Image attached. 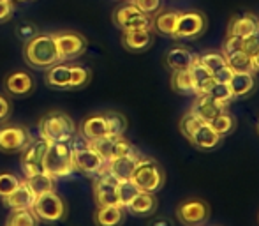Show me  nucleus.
I'll list each match as a JSON object with an SVG mask.
<instances>
[{
	"instance_id": "f257e3e1",
	"label": "nucleus",
	"mask_w": 259,
	"mask_h": 226,
	"mask_svg": "<svg viewBox=\"0 0 259 226\" xmlns=\"http://www.w3.org/2000/svg\"><path fill=\"white\" fill-rule=\"evenodd\" d=\"M23 60L32 69L46 71L60 60L53 34H35L23 46Z\"/></svg>"
},
{
	"instance_id": "f03ea898",
	"label": "nucleus",
	"mask_w": 259,
	"mask_h": 226,
	"mask_svg": "<svg viewBox=\"0 0 259 226\" xmlns=\"http://www.w3.org/2000/svg\"><path fill=\"white\" fill-rule=\"evenodd\" d=\"M39 136L50 143H69L76 134V124L67 113L50 111L39 120Z\"/></svg>"
},
{
	"instance_id": "7ed1b4c3",
	"label": "nucleus",
	"mask_w": 259,
	"mask_h": 226,
	"mask_svg": "<svg viewBox=\"0 0 259 226\" xmlns=\"http://www.w3.org/2000/svg\"><path fill=\"white\" fill-rule=\"evenodd\" d=\"M42 170L53 178L67 177L74 171V161H72V147L69 143H50V148L42 161Z\"/></svg>"
},
{
	"instance_id": "20e7f679",
	"label": "nucleus",
	"mask_w": 259,
	"mask_h": 226,
	"mask_svg": "<svg viewBox=\"0 0 259 226\" xmlns=\"http://www.w3.org/2000/svg\"><path fill=\"white\" fill-rule=\"evenodd\" d=\"M131 180L138 185L140 191L147 193H157L164 187V182H166V173H164L162 166L150 158H141L136 165Z\"/></svg>"
},
{
	"instance_id": "39448f33",
	"label": "nucleus",
	"mask_w": 259,
	"mask_h": 226,
	"mask_svg": "<svg viewBox=\"0 0 259 226\" xmlns=\"http://www.w3.org/2000/svg\"><path fill=\"white\" fill-rule=\"evenodd\" d=\"M32 210H34L35 217L46 224H55L65 219V216H67V205H65L64 198L55 191L35 196Z\"/></svg>"
},
{
	"instance_id": "423d86ee",
	"label": "nucleus",
	"mask_w": 259,
	"mask_h": 226,
	"mask_svg": "<svg viewBox=\"0 0 259 226\" xmlns=\"http://www.w3.org/2000/svg\"><path fill=\"white\" fill-rule=\"evenodd\" d=\"M113 23L120 30H138V28L152 30V16L141 13L133 2L116 7L113 13Z\"/></svg>"
},
{
	"instance_id": "0eeeda50",
	"label": "nucleus",
	"mask_w": 259,
	"mask_h": 226,
	"mask_svg": "<svg viewBox=\"0 0 259 226\" xmlns=\"http://www.w3.org/2000/svg\"><path fill=\"white\" fill-rule=\"evenodd\" d=\"M206 30V16L201 11H185L180 13L175 30L173 39L177 41H192L205 34Z\"/></svg>"
},
{
	"instance_id": "6e6552de",
	"label": "nucleus",
	"mask_w": 259,
	"mask_h": 226,
	"mask_svg": "<svg viewBox=\"0 0 259 226\" xmlns=\"http://www.w3.org/2000/svg\"><path fill=\"white\" fill-rule=\"evenodd\" d=\"M72 161H74V170L85 175H99L108 170V163L90 143L72 147Z\"/></svg>"
},
{
	"instance_id": "1a4fd4ad",
	"label": "nucleus",
	"mask_w": 259,
	"mask_h": 226,
	"mask_svg": "<svg viewBox=\"0 0 259 226\" xmlns=\"http://www.w3.org/2000/svg\"><path fill=\"white\" fill-rule=\"evenodd\" d=\"M55 43H57L58 57L60 60H72V58L81 57L89 48V41L81 32L76 30H65L53 34Z\"/></svg>"
},
{
	"instance_id": "9d476101",
	"label": "nucleus",
	"mask_w": 259,
	"mask_h": 226,
	"mask_svg": "<svg viewBox=\"0 0 259 226\" xmlns=\"http://www.w3.org/2000/svg\"><path fill=\"white\" fill-rule=\"evenodd\" d=\"M48 148H50V141L39 136L37 140H32L23 152H20L21 170H23L25 178L32 177V175L39 173V171H45L42 170V161H45V156L48 152Z\"/></svg>"
},
{
	"instance_id": "9b49d317",
	"label": "nucleus",
	"mask_w": 259,
	"mask_h": 226,
	"mask_svg": "<svg viewBox=\"0 0 259 226\" xmlns=\"http://www.w3.org/2000/svg\"><path fill=\"white\" fill-rule=\"evenodd\" d=\"M32 141L30 131L23 126L0 127V152L4 154H20Z\"/></svg>"
},
{
	"instance_id": "f8f14e48",
	"label": "nucleus",
	"mask_w": 259,
	"mask_h": 226,
	"mask_svg": "<svg viewBox=\"0 0 259 226\" xmlns=\"http://www.w3.org/2000/svg\"><path fill=\"white\" fill-rule=\"evenodd\" d=\"M118 182V178L108 170H104L103 173L97 175L96 182H94V200H96L97 207L120 205L118 193H116Z\"/></svg>"
},
{
	"instance_id": "ddd939ff",
	"label": "nucleus",
	"mask_w": 259,
	"mask_h": 226,
	"mask_svg": "<svg viewBox=\"0 0 259 226\" xmlns=\"http://www.w3.org/2000/svg\"><path fill=\"white\" fill-rule=\"evenodd\" d=\"M89 143L103 156V159L106 163L115 158H120V156L133 154V152L136 150V147H134L129 140H125L123 136H111V134H108V136H104V138H99V140H96V141H89Z\"/></svg>"
},
{
	"instance_id": "4468645a",
	"label": "nucleus",
	"mask_w": 259,
	"mask_h": 226,
	"mask_svg": "<svg viewBox=\"0 0 259 226\" xmlns=\"http://www.w3.org/2000/svg\"><path fill=\"white\" fill-rule=\"evenodd\" d=\"M208 216H210V207L206 205V202L198 198L185 200L177 207L178 221L185 226H199L206 223Z\"/></svg>"
},
{
	"instance_id": "2eb2a0df",
	"label": "nucleus",
	"mask_w": 259,
	"mask_h": 226,
	"mask_svg": "<svg viewBox=\"0 0 259 226\" xmlns=\"http://www.w3.org/2000/svg\"><path fill=\"white\" fill-rule=\"evenodd\" d=\"M228 106L229 104L221 103V101L210 97L208 94H198V96H194L191 111L196 113L203 122H211L215 117H219L221 113L228 111Z\"/></svg>"
},
{
	"instance_id": "dca6fc26",
	"label": "nucleus",
	"mask_w": 259,
	"mask_h": 226,
	"mask_svg": "<svg viewBox=\"0 0 259 226\" xmlns=\"http://www.w3.org/2000/svg\"><path fill=\"white\" fill-rule=\"evenodd\" d=\"M4 89L13 97H25L34 90V78L25 71H13L4 80Z\"/></svg>"
},
{
	"instance_id": "f3484780",
	"label": "nucleus",
	"mask_w": 259,
	"mask_h": 226,
	"mask_svg": "<svg viewBox=\"0 0 259 226\" xmlns=\"http://www.w3.org/2000/svg\"><path fill=\"white\" fill-rule=\"evenodd\" d=\"M228 85H229V89H231L233 99H243V97L250 96V94L256 90V85H257L256 72L235 71Z\"/></svg>"
},
{
	"instance_id": "a211bd4d",
	"label": "nucleus",
	"mask_w": 259,
	"mask_h": 226,
	"mask_svg": "<svg viewBox=\"0 0 259 226\" xmlns=\"http://www.w3.org/2000/svg\"><path fill=\"white\" fill-rule=\"evenodd\" d=\"M122 46L127 52L140 53L145 52L152 46L154 43V35L152 30H145V28H138V30H122Z\"/></svg>"
},
{
	"instance_id": "6ab92c4d",
	"label": "nucleus",
	"mask_w": 259,
	"mask_h": 226,
	"mask_svg": "<svg viewBox=\"0 0 259 226\" xmlns=\"http://www.w3.org/2000/svg\"><path fill=\"white\" fill-rule=\"evenodd\" d=\"M79 133L87 141H96L99 138H104L109 134L108 122L104 119V113H94L81 120L79 124Z\"/></svg>"
},
{
	"instance_id": "aec40b11",
	"label": "nucleus",
	"mask_w": 259,
	"mask_h": 226,
	"mask_svg": "<svg viewBox=\"0 0 259 226\" xmlns=\"http://www.w3.org/2000/svg\"><path fill=\"white\" fill-rule=\"evenodd\" d=\"M2 202H4V205L11 210L32 209V205H34V202H35V195H34V191L28 187L27 182L21 180L20 184H18V187L14 189L11 195H7L6 198H2Z\"/></svg>"
},
{
	"instance_id": "412c9836",
	"label": "nucleus",
	"mask_w": 259,
	"mask_h": 226,
	"mask_svg": "<svg viewBox=\"0 0 259 226\" xmlns=\"http://www.w3.org/2000/svg\"><path fill=\"white\" fill-rule=\"evenodd\" d=\"M140 159H141V156L138 154V150H134L133 154L120 156V158H115V159H111V161H108V171H111L118 180H129V178L133 177Z\"/></svg>"
},
{
	"instance_id": "4be33fe9",
	"label": "nucleus",
	"mask_w": 259,
	"mask_h": 226,
	"mask_svg": "<svg viewBox=\"0 0 259 226\" xmlns=\"http://www.w3.org/2000/svg\"><path fill=\"white\" fill-rule=\"evenodd\" d=\"M191 141L196 148L199 150H213L221 145L222 136H219L217 131L210 126V122H203L198 129L194 131V134L191 136Z\"/></svg>"
},
{
	"instance_id": "5701e85b",
	"label": "nucleus",
	"mask_w": 259,
	"mask_h": 226,
	"mask_svg": "<svg viewBox=\"0 0 259 226\" xmlns=\"http://www.w3.org/2000/svg\"><path fill=\"white\" fill-rule=\"evenodd\" d=\"M178 16H180V11L173 9H160L159 13H155L152 16V30H155L160 35H167V37H173L175 30H177Z\"/></svg>"
},
{
	"instance_id": "b1692460",
	"label": "nucleus",
	"mask_w": 259,
	"mask_h": 226,
	"mask_svg": "<svg viewBox=\"0 0 259 226\" xmlns=\"http://www.w3.org/2000/svg\"><path fill=\"white\" fill-rule=\"evenodd\" d=\"M196 55L185 46H173L167 50L166 57H164V64L171 71H182V69H189L194 62Z\"/></svg>"
},
{
	"instance_id": "393cba45",
	"label": "nucleus",
	"mask_w": 259,
	"mask_h": 226,
	"mask_svg": "<svg viewBox=\"0 0 259 226\" xmlns=\"http://www.w3.org/2000/svg\"><path fill=\"white\" fill-rule=\"evenodd\" d=\"M157 205H159V202L155 198V193L140 191L129 202L125 210H129L134 216H150V214H154L157 210Z\"/></svg>"
},
{
	"instance_id": "a878e982",
	"label": "nucleus",
	"mask_w": 259,
	"mask_h": 226,
	"mask_svg": "<svg viewBox=\"0 0 259 226\" xmlns=\"http://www.w3.org/2000/svg\"><path fill=\"white\" fill-rule=\"evenodd\" d=\"M123 219H125V207L122 205L97 207V210L94 212L96 226H120Z\"/></svg>"
},
{
	"instance_id": "bb28decb",
	"label": "nucleus",
	"mask_w": 259,
	"mask_h": 226,
	"mask_svg": "<svg viewBox=\"0 0 259 226\" xmlns=\"http://www.w3.org/2000/svg\"><path fill=\"white\" fill-rule=\"evenodd\" d=\"M259 27V18L252 13L240 14V16L231 18L228 25V35H238V37H247Z\"/></svg>"
},
{
	"instance_id": "cd10ccee",
	"label": "nucleus",
	"mask_w": 259,
	"mask_h": 226,
	"mask_svg": "<svg viewBox=\"0 0 259 226\" xmlns=\"http://www.w3.org/2000/svg\"><path fill=\"white\" fill-rule=\"evenodd\" d=\"M45 82L50 89H58V90H67L69 82H71V65L67 64H55L52 67L46 69Z\"/></svg>"
},
{
	"instance_id": "c85d7f7f",
	"label": "nucleus",
	"mask_w": 259,
	"mask_h": 226,
	"mask_svg": "<svg viewBox=\"0 0 259 226\" xmlns=\"http://www.w3.org/2000/svg\"><path fill=\"white\" fill-rule=\"evenodd\" d=\"M189 71H191L192 82H194L198 94H205L206 90L211 87V83H213V78H211V71L208 67H205L201 62H199L198 55H196L194 62H192V65L189 67ZM198 94H196V96H198Z\"/></svg>"
},
{
	"instance_id": "c756f323",
	"label": "nucleus",
	"mask_w": 259,
	"mask_h": 226,
	"mask_svg": "<svg viewBox=\"0 0 259 226\" xmlns=\"http://www.w3.org/2000/svg\"><path fill=\"white\" fill-rule=\"evenodd\" d=\"M171 89H173L177 94H182V96H192L194 97L196 94H198L189 69L173 71V74H171Z\"/></svg>"
},
{
	"instance_id": "7c9ffc66",
	"label": "nucleus",
	"mask_w": 259,
	"mask_h": 226,
	"mask_svg": "<svg viewBox=\"0 0 259 226\" xmlns=\"http://www.w3.org/2000/svg\"><path fill=\"white\" fill-rule=\"evenodd\" d=\"M25 182L28 184V187L34 191L35 196L45 195V193L55 191V178L52 175H48L46 171H39V173L32 175V177L25 178Z\"/></svg>"
},
{
	"instance_id": "2f4dec72",
	"label": "nucleus",
	"mask_w": 259,
	"mask_h": 226,
	"mask_svg": "<svg viewBox=\"0 0 259 226\" xmlns=\"http://www.w3.org/2000/svg\"><path fill=\"white\" fill-rule=\"evenodd\" d=\"M39 219L35 217L32 209H18L13 210L11 216L7 217L6 226H37Z\"/></svg>"
},
{
	"instance_id": "473e14b6",
	"label": "nucleus",
	"mask_w": 259,
	"mask_h": 226,
	"mask_svg": "<svg viewBox=\"0 0 259 226\" xmlns=\"http://www.w3.org/2000/svg\"><path fill=\"white\" fill-rule=\"evenodd\" d=\"M226 62L233 71H252V55L247 53L245 50L226 55Z\"/></svg>"
},
{
	"instance_id": "72a5a7b5",
	"label": "nucleus",
	"mask_w": 259,
	"mask_h": 226,
	"mask_svg": "<svg viewBox=\"0 0 259 226\" xmlns=\"http://www.w3.org/2000/svg\"><path fill=\"white\" fill-rule=\"evenodd\" d=\"M210 126L213 127L215 131H217L219 136L224 138V136H228V134H231L233 131H235V127H236V119L231 115V113L224 111V113H221L219 117H215V119L210 122Z\"/></svg>"
},
{
	"instance_id": "f704fd0d",
	"label": "nucleus",
	"mask_w": 259,
	"mask_h": 226,
	"mask_svg": "<svg viewBox=\"0 0 259 226\" xmlns=\"http://www.w3.org/2000/svg\"><path fill=\"white\" fill-rule=\"evenodd\" d=\"M104 119L108 122V131L111 136H123V133L127 131L125 115H122L118 111H106Z\"/></svg>"
},
{
	"instance_id": "c9c22d12",
	"label": "nucleus",
	"mask_w": 259,
	"mask_h": 226,
	"mask_svg": "<svg viewBox=\"0 0 259 226\" xmlns=\"http://www.w3.org/2000/svg\"><path fill=\"white\" fill-rule=\"evenodd\" d=\"M92 72L85 65H71V82H69V89H83L90 83Z\"/></svg>"
},
{
	"instance_id": "e433bc0d",
	"label": "nucleus",
	"mask_w": 259,
	"mask_h": 226,
	"mask_svg": "<svg viewBox=\"0 0 259 226\" xmlns=\"http://www.w3.org/2000/svg\"><path fill=\"white\" fill-rule=\"evenodd\" d=\"M203 124V120L199 119L196 113H192L191 110H189L187 113H185L184 117L180 119V122H178V129H180V133L184 134L187 140H191V136L194 134V131L198 129L199 126Z\"/></svg>"
},
{
	"instance_id": "4c0bfd02",
	"label": "nucleus",
	"mask_w": 259,
	"mask_h": 226,
	"mask_svg": "<svg viewBox=\"0 0 259 226\" xmlns=\"http://www.w3.org/2000/svg\"><path fill=\"white\" fill-rule=\"evenodd\" d=\"M116 193H118V202L122 207H127L129 205V202L134 198V196L140 193V189H138V185L134 184L133 180H120L118 182V187H116Z\"/></svg>"
},
{
	"instance_id": "58836bf2",
	"label": "nucleus",
	"mask_w": 259,
	"mask_h": 226,
	"mask_svg": "<svg viewBox=\"0 0 259 226\" xmlns=\"http://www.w3.org/2000/svg\"><path fill=\"white\" fill-rule=\"evenodd\" d=\"M205 94H208L210 97H213V99L221 101V103H224V104H229L233 101V94H231V89H229L228 83L213 82Z\"/></svg>"
},
{
	"instance_id": "ea45409f",
	"label": "nucleus",
	"mask_w": 259,
	"mask_h": 226,
	"mask_svg": "<svg viewBox=\"0 0 259 226\" xmlns=\"http://www.w3.org/2000/svg\"><path fill=\"white\" fill-rule=\"evenodd\" d=\"M198 58L205 67L210 69V71H215V69L228 64L222 52H205V53H201V55H198Z\"/></svg>"
},
{
	"instance_id": "a19ab883",
	"label": "nucleus",
	"mask_w": 259,
	"mask_h": 226,
	"mask_svg": "<svg viewBox=\"0 0 259 226\" xmlns=\"http://www.w3.org/2000/svg\"><path fill=\"white\" fill-rule=\"evenodd\" d=\"M20 182L21 180L16 177V175L7 173V171L0 173V200L6 198L7 195H11V193L18 187V184H20Z\"/></svg>"
},
{
	"instance_id": "79ce46f5",
	"label": "nucleus",
	"mask_w": 259,
	"mask_h": 226,
	"mask_svg": "<svg viewBox=\"0 0 259 226\" xmlns=\"http://www.w3.org/2000/svg\"><path fill=\"white\" fill-rule=\"evenodd\" d=\"M131 2H133L141 13L150 14V16H154L155 13H159V11L162 9V0H131Z\"/></svg>"
},
{
	"instance_id": "37998d69",
	"label": "nucleus",
	"mask_w": 259,
	"mask_h": 226,
	"mask_svg": "<svg viewBox=\"0 0 259 226\" xmlns=\"http://www.w3.org/2000/svg\"><path fill=\"white\" fill-rule=\"evenodd\" d=\"M243 50V37H238V35H226V41L222 43V50L221 52L226 55L229 53H235V52H240Z\"/></svg>"
},
{
	"instance_id": "c03bdc74",
	"label": "nucleus",
	"mask_w": 259,
	"mask_h": 226,
	"mask_svg": "<svg viewBox=\"0 0 259 226\" xmlns=\"http://www.w3.org/2000/svg\"><path fill=\"white\" fill-rule=\"evenodd\" d=\"M243 50H245L247 53H250V55H254V53L259 50V27L252 32V34L243 37Z\"/></svg>"
},
{
	"instance_id": "a18cd8bd",
	"label": "nucleus",
	"mask_w": 259,
	"mask_h": 226,
	"mask_svg": "<svg viewBox=\"0 0 259 226\" xmlns=\"http://www.w3.org/2000/svg\"><path fill=\"white\" fill-rule=\"evenodd\" d=\"M233 72H235V71H233L228 64H226V65H222V67L211 71V78H213V82H219V83H229Z\"/></svg>"
},
{
	"instance_id": "49530a36",
	"label": "nucleus",
	"mask_w": 259,
	"mask_h": 226,
	"mask_svg": "<svg viewBox=\"0 0 259 226\" xmlns=\"http://www.w3.org/2000/svg\"><path fill=\"white\" fill-rule=\"evenodd\" d=\"M14 13V2L13 0H0V23L11 20Z\"/></svg>"
},
{
	"instance_id": "de8ad7c7",
	"label": "nucleus",
	"mask_w": 259,
	"mask_h": 226,
	"mask_svg": "<svg viewBox=\"0 0 259 226\" xmlns=\"http://www.w3.org/2000/svg\"><path fill=\"white\" fill-rule=\"evenodd\" d=\"M11 110H13V104H11V101L7 99L6 96H2V94H0V124H2L4 120H7V117L11 115Z\"/></svg>"
},
{
	"instance_id": "09e8293b",
	"label": "nucleus",
	"mask_w": 259,
	"mask_h": 226,
	"mask_svg": "<svg viewBox=\"0 0 259 226\" xmlns=\"http://www.w3.org/2000/svg\"><path fill=\"white\" fill-rule=\"evenodd\" d=\"M252 71L259 72V50L252 55Z\"/></svg>"
},
{
	"instance_id": "8fccbe9b",
	"label": "nucleus",
	"mask_w": 259,
	"mask_h": 226,
	"mask_svg": "<svg viewBox=\"0 0 259 226\" xmlns=\"http://www.w3.org/2000/svg\"><path fill=\"white\" fill-rule=\"evenodd\" d=\"M150 226H171V223L167 219H155L154 223H150Z\"/></svg>"
},
{
	"instance_id": "3c124183",
	"label": "nucleus",
	"mask_w": 259,
	"mask_h": 226,
	"mask_svg": "<svg viewBox=\"0 0 259 226\" xmlns=\"http://www.w3.org/2000/svg\"><path fill=\"white\" fill-rule=\"evenodd\" d=\"M13 2H21V0H13Z\"/></svg>"
},
{
	"instance_id": "603ef678",
	"label": "nucleus",
	"mask_w": 259,
	"mask_h": 226,
	"mask_svg": "<svg viewBox=\"0 0 259 226\" xmlns=\"http://www.w3.org/2000/svg\"><path fill=\"white\" fill-rule=\"evenodd\" d=\"M257 133H259V122H257Z\"/></svg>"
},
{
	"instance_id": "864d4df0",
	"label": "nucleus",
	"mask_w": 259,
	"mask_h": 226,
	"mask_svg": "<svg viewBox=\"0 0 259 226\" xmlns=\"http://www.w3.org/2000/svg\"><path fill=\"white\" fill-rule=\"evenodd\" d=\"M129 2H131V0H129Z\"/></svg>"
}]
</instances>
